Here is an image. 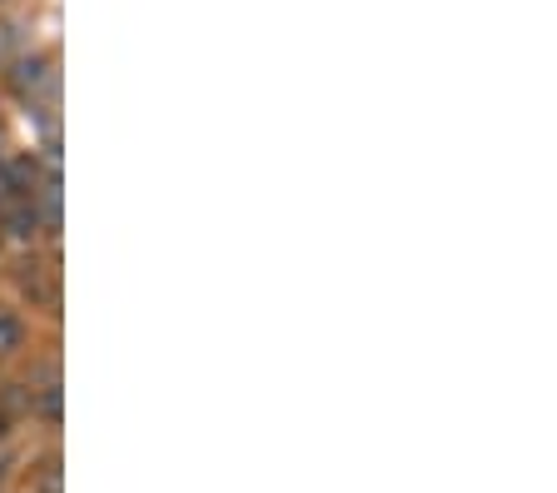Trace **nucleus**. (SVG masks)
Returning a JSON list of instances; mask_svg holds the SVG:
<instances>
[{"instance_id":"obj_3","label":"nucleus","mask_w":557,"mask_h":493,"mask_svg":"<svg viewBox=\"0 0 557 493\" xmlns=\"http://www.w3.org/2000/svg\"><path fill=\"white\" fill-rule=\"evenodd\" d=\"M11 434H15V419H11V414H0V448L11 444Z\"/></svg>"},{"instance_id":"obj_1","label":"nucleus","mask_w":557,"mask_h":493,"mask_svg":"<svg viewBox=\"0 0 557 493\" xmlns=\"http://www.w3.org/2000/svg\"><path fill=\"white\" fill-rule=\"evenodd\" d=\"M5 85L15 90L25 110L30 106H60V71L50 50H21L5 60Z\"/></svg>"},{"instance_id":"obj_4","label":"nucleus","mask_w":557,"mask_h":493,"mask_svg":"<svg viewBox=\"0 0 557 493\" xmlns=\"http://www.w3.org/2000/svg\"><path fill=\"white\" fill-rule=\"evenodd\" d=\"M5 473H11V458L0 454V483H5Z\"/></svg>"},{"instance_id":"obj_2","label":"nucleus","mask_w":557,"mask_h":493,"mask_svg":"<svg viewBox=\"0 0 557 493\" xmlns=\"http://www.w3.org/2000/svg\"><path fill=\"white\" fill-rule=\"evenodd\" d=\"M25 340H30V324H25L21 309L0 305V359H15V354L25 349Z\"/></svg>"}]
</instances>
